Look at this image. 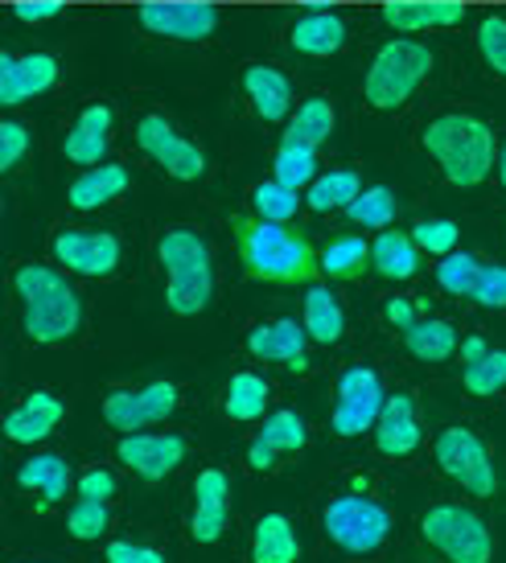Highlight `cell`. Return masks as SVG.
<instances>
[{
  "mask_svg": "<svg viewBox=\"0 0 506 563\" xmlns=\"http://www.w3.org/2000/svg\"><path fill=\"white\" fill-rule=\"evenodd\" d=\"M13 288L21 297V325L37 345L70 342L82 325V300L79 292L66 284L46 264H21L13 272Z\"/></svg>",
  "mask_w": 506,
  "mask_h": 563,
  "instance_id": "obj_1",
  "label": "cell"
},
{
  "mask_svg": "<svg viewBox=\"0 0 506 563\" xmlns=\"http://www.w3.org/2000/svg\"><path fill=\"white\" fill-rule=\"evenodd\" d=\"M425 148L461 189L482 186L494 169V132L470 111H444L425 124Z\"/></svg>",
  "mask_w": 506,
  "mask_h": 563,
  "instance_id": "obj_2",
  "label": "cell"
},
{
  "mask_svg": "<svg viewBox=\"0 0 506 563\" xmlns=\"http://www.w3.org/2000/svg\"><path fill=\"white\" fill-rule=\"evenodd\" d=\"M239 255L255 280H276V284H297L309 280L317 267L314 247L305 243L297 231H288L285 222L268 219H248L235 227Z\"/></svg>",
  "mask_w": 506,
  "mask_h": 563,
  "instance_id": "obj_3",
  "label": "cell"
},
{
  "mask_svg": "<svg viewBox=\"0 0 506 563\" xmlns=\"http://www.w3.org/2000/svg\"><path fill=\"white\" fill-rule=\"evenodd\" d=\"M157 260L169 276V309L177 317H198L215 297V264H210V247L206 239L190 227H174L165 231L157 243Z\"/></svg>",
  "mask_w": 506,
  "mask_h": 563,
  "instance_id": "obj_4",
  "label": "cell"
},
{
  "mask_svg": "<svg viewBox=\"0 0 506 563\" xmlns=\"http://www.w3.org/2000/svg\"><path fill=\"white\" fill-rule=\"evenodd\" d=\"M432 70V49L416 37H392L375 49V58L366 66V79H363V95L366 103L375 111H396L404 108L416 87L428 79Z\"/></svg>",
  "mask_w": 506,
  "mask_h": 563,
  "instance_id": "obj_5",
  "label": "cell"
},
{
  "mask_svg": "<svg viewBox=\"0 0 506 563\" xmlns=\"http://www.w3.org/2000/svg\"><path fill=\"white\" fill-rule=\"evenodd\" d=\"M420 531L449 563H491L494 555V539L486 531V522L474 510L453 506V501L432 506L425 522H420Z\"/></svg>",
  "mask_w": 506,
  "mask_h": 563,
  "instance_id": "obj_6",
  "label": "cell"
},
{
  "mask_svg": "<svg viewBox=\"0 0 506 563\" xmlns=\"http://www.w3.org/2000/svg\"><path fill=\"white\" fill-rule=\"evenodd\" d=\"M321 527H326V534L342 551H350V555H371V551H380L387 543L392 518H387V510H383L380 501L363 498V494H342V498H333L326 506Z\"/></svg>",
  "mask_w": 506,
  "mask_h": 563,
  "instance_id": "obj_7",
  "label": "cell"
},
{
  "mask_svg": "<svg viewBox=\"0 0 506 563\" xmlns=\"http://www.w3.org/2000/svg\"><path fill=\"white\" fill-rule=\"evenodd\" d=\"M437 465H441L461 489H470L474 498H491L494 494V461L486 444L470 432V428H444L437 437Z\"/></svg>",
  "mask_w": 506,
  "mask_h": 563,
  "instance_id": "obj_8",
  "label": "cell"
},
{
  "mask_svg": "<svg viewBox=\"0 0 506 563\" xmlns=\"http://www.w3.org/2000/svg\"><path fill=\"white\" fill-rule=\"evenodd\" d=\"M383 404V383L371 366H350L338 378V404H333V432L338 437H363L366 428H375Z\"/></svg>",
  "mask_w": 506,
  "mask_h": 563,
  "instance_id": "obj_9",
  "label": "cell"
},
{
  "mask_svg": "<svg viewBox=\"0 0 506 563\" xmlns=\"http://www.w3.org/2000/svg\"><path fill=\"white\" fill-rule=\"evenodd\" d=\"M136 144H141V153H148L177 181H198L206 173L202 148L190 144L186 136H177L165 115H144L141 124H136Z\"/></svg>",
  "mask_w": 506,
  "mask_h": 563,
  "instance_id": "obj_10",
  "label": "cell"
},
{
  "mask_svg": "<svg viewBox=\"0 0 506 563\" xmlns=\"http://www.w3.org/2000/svg\"><path fill=\"white\" fill-rule=\"evenodd\" d=\"M177 407V387L174 383H148L141 391H111L103 399V420L116 432H141L148 423L169 420Z\"/></svg>",
  "mask_w": 506,
  "mask_h": 563,
  "instance_id": "obj_11",
  "label": "cell"
},
{
  "mask_svg": "<svg viewBox=\"0 0 506 563\" xmlns=\"http://www.w3.org/2000/svg\"><path fill=\"white\" fill-rule=\"evenodd\" d=\"M141 25L148 33H157L165 42H206L219 30V9L215 4H141Z\"/></svg>",
  "mask_w": 506,
  "mask_h": 563,
  "instance_id": "obj_12",
  "label": "cell"
},
{
  "mask_svg": "<svg viewBox=\"0 0 506 563\" xmlns=\"http://www.w3.org/2000/svg\"><path fill=\"white\" fill-rule=\"evenodd\" d=\"M116 453L128 470L141 473L144 482H161L186 461V440L169 437V432H128Z\"/></svg>",
  "mask_w": 506,
  "mask_h": 563,
  "instance_id": "obj_13",
  "label": "cell"
},
{
  "mask_svg": "<svg viewBox=\"0 0 506 563\" xmlns=\"http://www.w3.org/2000/svg\"><path fill=\"white\" fill-rule=\"evenodd\" d=\"M54 255L75 276H111L120 267V239L103 231H63L54 239Z\"/></svg>",
  "mask_w": 506,
  "mask_h": 563,
  "instance_id": "obj_14",
  "label": "cell"
},
{
  "mask_svg": "<svg viewBox=\"0 0 506 563\" xmlns=\"http://www.w3.org/2000/svg\"><path fill=\"white\" fill-rule=\"evenodd\" d=\"M58 82V63L50 54H0V103L4 108H16L33 95L50 91Z\"/></svg>",
  "mask_w": 506,
  "mask_h": 563,
  "instance_id": "obj_15",
  "label": "cell"
},
{
  "mask_svg": "<svg viewBox=\"0 0 506 563\" xmlns=\"http://www.w3.org/2000/svg\"><path fill=\"white\" fill-rule=\"evenodd\" d=\"M227 501H231V482L222 470H202L194 482V543H215L227 527Z\"/></svg>",
  "mask_w": 506,
  "mask_h": 563,
  "instance_id": "obj_16",
  "label": "cell"
},
{
  "mask_svg": "<svg viewBox=\"0 0 506 563\" xmlns=\"http://www.w3.org/2000/svg\"><path fill=\"white\" fill-rule=\"evenodd\" d=\"M305 338H309L305 325L280 317V321L255 325L252 333H248V350L264 362H280L288 371H305V366H309V358H305Z\"/></svg>",
  "mask_w": 506,
  "mask_h": 563,
  "instance_id": "obj_17",
  "label": "cell"
},
{
  "mask_svg": "<svg viewBox=\"0 0 506 563\" xmlns=\"http://www.w3.org/2000/svg\"><path fill=\"white\" fill-rule=\"evenodd\" d=\"M375 449L383 456H408L420 444V423H416V404L411 395H387L380 420H375Z\"/></svg>",
  "mask_w": 506,
  "mask_h": 563,
  "instance_id": "obj_18",
  "label": "cell"
},
{
  "mask_svg": "<svg viewBox=\"0 0 506 563\" xmlns=\"http://www.w3.org/2000/svg\"><path fill=\"white\" fill-rule=\"evenodd\" d=\"M66 416L63 399H54L46 391H33L25 404H16L9 411V420H4V437L13 440V444H37V440H46L58 420Z\"/></svg>",
  "mask_w": 506,
  "mask_h": 563,
  "instance_id": "obj_19",
  "label": "cell"
},
{
  "mask_svg": "<svg viewBox=\"0 0 506 563\" xmlns=\"http://www.w3.org/2000/svg\"><path fill=\"white\" fill-rule=\"evenodd\" d=\"M111 141V108L108 103H91V108L79 111L75 128L66 132V161L75 165H103V153H108Z\"/></svg>",
  "mask_w": 506,
  "mask_h": 563,
  "instance_id": "obj_20",
  "label": "cell"
},
{
  "mask_svg": "<svg viewBox=\"0 0 506 563\" xmlns=\"http://www.w3.org/2000/svg\"><path fill=\"white\" fill-rule=\"evenodd\" d=\"M305 420L297 411H272L268 420H264V432L252 440V449H248V461H252V470H272L276 465V456L280 453H297L305 449Z\"/></svg>",
  "mask_w": 506,
  "mask_h": 563,
  "instance_id": "obj_21",
  "label": "cell"
},
{
  "mask_svg": "<svg viewBox=\"0 0 506 563\" xmlns=\"http://www.w3.org/2000/svg\"><path fill=\"white\" fill-rule=\"evenodd\" d=\"M288 42L297 54H309V58H330L338 49L346 46V21L338 13H326V9H317V13H305L293 21V30H288Z\"/></svg>",
  "mask_w": 506,
  "mask_h": 563,
  "instance_id": "obj_22",
  "label": "cell"
},
{
  "mask_svg": "<svg viewBox=\"0 0 506 563\" xmlns=\"http://www.w3.org/2000/svg\"><path fill=\"white\" fill-rule=\"evenodd\" d=\"M243 91L252 99L255 115L268 120V124H280L288 115V108H293V87H288V79L276 66H264V63L248 66L243 70Z\"/></svg>",
  "mask_w": 506,
  "mask_h": 563,
  "instance_id": "obj_23",
  "label": "cell"
},
{
  "mask_svg": "<svg viewBox=\"0 0 506 563\" xmlns=\"http://www.w3.org/2000/svg\"><path fill=\"white\" fill-rule=\"evenodd\" d=\"M128 189V169L124 165H91V169L75 177L70 189H66V202L75 210H99L108 206L111 198H120Z\"/></svg>",
  "mask_w": 506,
  "mask_h": 563,
  "instance_id": "obj_24",
  "label": "cell"
},
{
  "mask_svg": "<svg viewBox=\"0 0 506 563\" xmlns=\"http://www.w3.org/2000/svg\"><path fill=\"white\" fill-rule=\"evenodd\" d=\"M383 21L396 33H420V30H449L465 21L461 4H387Z\"/></svg>",
  "mask_w": 506,
  "mask_h": 563,
  "instance_id": "obj_25",
  "label": "cell"
},
{
  "mask_svg": "<svg viewBox=\"0 0 506 563\" xmlns=\"http://www.w3.org/2000/svg\"><path fill=\"white\" fill-rule=\"evenodd\" d=\"M371 267L387 276V280H411L416 276V239L404 235V231H380L375 243H371Z\"/></svg>",
  "mask_w": 506,
  "mask_h": 563,
  "instance_id": "obj_26",
  "label": "cell"
},
{
  "mask_svg": "<svg viewBox=\"0 0 506 563\" xmlns=\"http://www.w3.org/2000/svg\"><path fill=\"white\" fill-rule=\"evenodd\" d=\"M252 563H297V531L285 515H264L255 522Z\"/></svg>",
  "mask_w": 506,
  "mask_h": 563,
  "instance_id": "obj_27",
  "label": "cell"
},
{
  "mask_svg": "<svg viewBox=\"0 0 506 563\" xmlns=\"http://www.w3.org/2000/svg\"><path fill=\"white\" fill-rule=\"evenodd\" d=\"M301 325H305V333L321 345H333L338 338H342V329H346V313H342V305H338V297H333L330 288L314 284V288L305 292V321Z\"/></svg>",
  "mask_w": 506,
  "mask_h": 563,
  "instance_id": "obj_28",
  "label": "cell"
},
{
  "mask_svg": "<svg viewBox=\"0 0 506 563\" xmlns=\"http://www.w3.org/2000/svg\"><path fill=\"white\" fill-rule=\"evenodd\" d=\"M404 345H408L411 358L444 362V358H453V350H458V329L449 325V321L425 317V321H411V325L404 329Z\"/></svg>",
  "mask_w": 506,
  "mask_h": 563,
  "instance_id": "obj_29",
  "label": "cell"
},
{
  "mask_svg": "<svg viewBox=\"0 0 506 563\" xmlns=\"http://www.w3.org/2000/svg\"><path fill=\"white\" fill-rule=\"evenodd\" d=\"M333 124H338V115H333L330 99L314 95V99H305L301 108H297V115L288 120L285 141L288 144H309V148H317V144L330 141Z\"/></svg>",
  "mask_w": 506,
  "mask_h": 563,
  "instance_id": "obj_30",
  "label": "cell"
},
{
  "mask_svg": "<svg viewBox=\"0 0 506 563\" xmlns=\"http://www.w3.org/2000/svg\"><path fill=\"white\" fill-rule=\"evenodd\" d=\"M16 482L25 485V489H37L42 494V501L46 506H54V501L66 498V485H70V470H66L63 456H33V461H25L21 470H16Z\"/></svg>",
  "mask_w": 506,
  "mask_h": 563,
  "instance_id": "obj_31",
  "label": "cell"
},
{
  "mask_svg": "<svg viewBox=\"0 0 506 563\" xmlns=\"http://www.w3.org/2000/svg\"><path fill=\"white\" fill-rule=\"evenodd\" d=\"M317 267L330 276V280H354L371 267V243H363L359 235L333 239L330 247L317 255Z\"/></svg>",
  "mask_w": 506,
  "mask_h": 563,
  "instance_id": "obj_32",
  "label": "cell"
},
{
  "mask_svg": "<svg viewBox=\"0 0 506 563\" xmlns=\"http://www.w3.org/2000/svg\"><path fill=\"white\" fill-rule=\"evenodd\" d=\"M363 194V181L354 169H330V173H317V181L309 186L305 202L309 210L326 214V210H338V206H350L354 198Z\"/></svg>",
  "mask_w": 506,
  "mask_h": 563,
  "instance_id": "obj_33",
  "label": "cell"
},
{
  "mask_svg": "<svg viewBox=\"0 0 506 563\" xmlns=\"http://www.w3.org/2000/svg\"><path fill=\"white\" fill-rule=\"evenodd\" d=\"M272 177L288 189H309L317 181V148L309 144H280L272 161Z\"/></svg>",
  "mask_w": 506,
  "mask_h": 563,
  "instance_id": "obj_34",
  "label": "cell"
},
{
  "mask_svg": "<svg viewBox=\"0 0 506 563\" xmlns=\"http://www.w3.org/2000/svg\"><path fill=\"white\" fill-rule=\"evenodd\" d=\"M264 407H268V383L252 371H239L231 378V387H227V416L231 420H260L264 416Z\"/></svg>",
  "mask_w": 506,
  "mask_h": 563,
  "instance_id": "obj_35",
  "label": "cell"
},
{
  "mask_svg": "<svg viewBox=\"0 0 506 563\" xmlns=\"http://www.w3.org/2000/svg\"><path fill=\"white\" fill-rule=\"evenodd\" d=\"M346 214L350 222H359L366 231H387L396 222V194L387 186H371L346 206Z\"/></svg>",
  "mask_w": 506,
  "mask_h": 563,
  "instance_id": "obj_36",
  "label": "cell"
},
{
  "mask_svg": "<svg viewBox=\"0 0 506 563\" xmlns=\"http://www.w3.org/2000/svg\"><path fill=\"white\" fill-rule=\"evenodd\" d=\"M477 276H482V260L470 255V251H449L437 264V284L453 297H474Z\"/></svg>",
  "mask_w": 506,
  "mask_h": 563,
  "instance_id": "obj_37",
  "label": "cell"
},
{
  "mask_svg": "<svg viewBox=\"0 0 506 563\" xmlns=\"http://www.w3.org/2000/svg\"><path fill=\"white\" fill-rule=\"evenodd\" d=\"M252 202H255V214L268 222H288L293 214H297V206H301V198H297V189L280 186L276 177L272 181H264V186L252 189Z\"/></svg>",
  "mask_w": 506,
  "mask_h": 563,
  "instance_id": "obj_38",
  "label": "cell"
},
{
  "mask_svg": "<svg viewBox=\"0 0 506 563\" xmlns=\"http://www.w3.org/2000/svg\"><path fill=\"white\" fill-rule=\"evenodd\" d=\"M506 387V350H486L477 362L465 366V391L494 395Z\"/></svg>",
  "mask_w": 506,
  "mask_h": 563,
  "instance_id": "obj_39",
  "label": "cell"
},
{
  "mask_svg": "<svg viewBox=\"0 0 506 563\" xmlns=\"http://www.w3.org/2000/svg\"><path fill=\"white\" fill-rule=\"evenodd\" d=\"M477 54L498 79H506V16H482L477 25Z\"/></svg>",
  "mask_w": 506,
  "mask_h": 563,
  "instance_id": "obj_40",
  "label": "cell"
},
{
  "mask_svg": "<svg viewBox=\"0 0 506 563\" xmlns=\"http://www.w3.org/2000/svg\"><path fill=\"white\" fill-rule=\"evenodd\" d=\"M411 239H416V247H425L428 255H449V251L458 247L461 227L453 219H425L411 227Z\"/></svg>",
  "mask_w": 506,
  "mask_h": 563,
  "instance_id": "obj_41",
  "label": "cell"
},
{
  "mask_svg": "<svg viewBox=\"0 0 506 563\" xmlns=\"http://www.w3.org/2000/svg\"><path fill=\"white\" fill-rule=\"evenodd\" d=\"M66 527H70L75 539H99V534L108 531V506L91 498H79L75 510H70V518H66Z\"/></svg>",
  "mask_w": 506,
  "mask_h": 563,
  "instance_id": "obj_42",
  "label": "cell"
},
{
  "mask_svg": "<svg viewBox=\"0 0 506 563\" xmlns=\"http://www.w3.org/2000/svg\"><path fill=\"white\" fill-rule=\"evenodd\" d=\"M474 300L482 309H506V267L482 264V276L474 284Z\"/></svg>",
  "mask_w": 506,
  "mask_h": 563,
  "instance_id": "obj_43",
  "label": "cell"
},
{
  "mask_svg": "<svg viewBox=\"0 0 506 563\" xmlns=\"http://www.w3.org/2000/svg\"><path fill=\"white\" fill-rule=\"evenodd\" d=\"M25 148H30V132H25V124L4 120V124H0V169L4 173L16 169V161L25 157Z\"/></svg>",
  "mask_w": 506,
  "mask_h": 563,
  "instance_id": "obj_44",
  "label": "cell"
},
{
  "mask_svg": "<svg viewBox=\"0 0 506 563\" xmlns=\"http://www.w3.org/2000/svg\"><path fill=\"white\" fill-rule=\"evenodd\" d=\"M116 494V477L108 470H87L79 477V498H91V501H108Z\"/></svg>",
  "mask_w": 506,
  "mask_h": 563,
  "instance_id": "obj_45",
  "label": "cell"
},
{
  "mask_svg": "<svg viewBox=\"0 0 506 563\" xmlns=\"http://www.w3.org/2000/svg\"><path fill=\"white\" fill-rule=\"evenodd\" d=\"M108 563H165V555L136 543H108Z\"/></svg>",
  "mask_w": 506,
  "mask_h": 563,
  "instance_id": "obj_46",
  "label": "cell"
},
{
  "mask_svg": "<svg viewBox=\"0 0 506 563\" xmlns=\"http://www.w3.org/2000/svg\"><path fill=\"white\" fill-rule=\"evenodd\" d=\"M16 16L21 21H50V16H58V0H21L16 4Z\"/></svg>",
  "mask_w": 506,
  "mask_h": 563,
  "instance_id": "obj_47",
  "label": "cell"
},
{
  "mask_svg": "<svg viewBox=\"0 0 506 563\" xmlns=\"http://www.w3.org/2000/svg\"><path fill=\"white\" fill-rule=\"evenodd\" d=\"M383 313H387V321H392L396 329H408L411 321H416V309H411V305L404 297H392V300H387V309H383Z\"/></svg>",
  "mask_w": 506,
  "mask_h": 563,
  "instance_id": "obj_48",
  "label": "cell"
},
{
  "mask_svg": "<svg viewBox=\"0 0 506 563\" xmlns=\"http://www.w3.org/2000/svg\"><path fill=\"white\" fill-rule=\"evenodd\" d=\"M486 350H491V345L482 342V338H465V342H461V362L470 366V362H477L482 354H486Z\"/></svg>",
  "mask_w": 506,
  "mask_h": 563,
  "instance_id": "obj_49",
  "label": "cell"
},
{
  "mask_svg": "<svg viewBox=\"0 0 506 563\" xmlns=\"http://www.w3.org/2000/svg\"><path fill=\"white\" fill-rule=\"evenodd\" d=\"M498 181H503V189H506V141H503V148H498Z\"/></svg>",
  "mask_w": 506,
  "mask_h": 563,
  "instance_id": "obj_50",
  "label": "cell"
}]
</instances>
